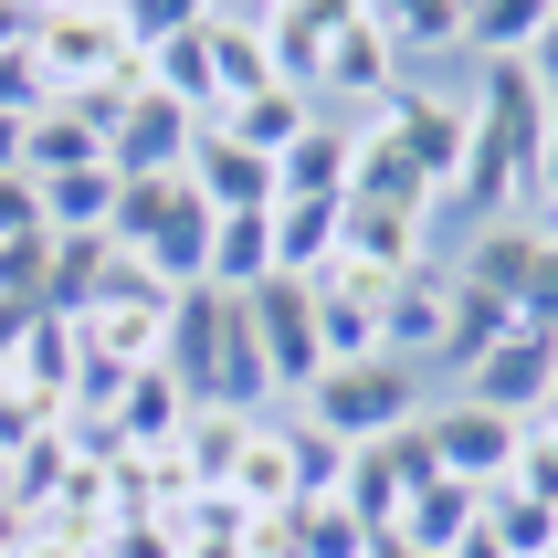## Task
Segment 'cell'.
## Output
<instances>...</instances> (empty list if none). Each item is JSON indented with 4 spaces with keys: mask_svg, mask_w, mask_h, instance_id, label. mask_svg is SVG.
<instances>
[{
    "mask_svg": "<svg viewBox=\"0 0 558 558\" xmlns=\"http://www.w3.org/2000/svg\"><path fill=\"white\" fill-rule=\"evenodd\" d=\"M284 411L316 422L327 442H348V453H369V442H390L411 411H422V369H401L390 348H379V359H338V369H316Z\"/></svg>",
    "mask_w": 558,
    "mask_h": 558,
    "instance_id": "1",
    "label": "cell"
},
{
    "mask_svg": "<svg viewBox=\"0 0 558 558\" xmlns=\"http://www.w3.org/2000/svg\"><path fill=\"white\" fill-rule=\"evenodd\" d=\"M379 126H390V148L433 180V201L453 190V169H464V148H474V95L464 85H422V74H401V95L379 106Z\"/></svg>",
    "mask_w": 558,
    "mask_h": 558,
    "instance_id": "2",
    "label": "cell"
},
{
    "mask_svg": "<svg viewBox=\"0 0 558 558\" xmlns=\"http://www.w3.org/2000/svg\"><path fill=\"white\" fill-rule=\"evenodd\" d=\"M390 95H401V53L379 43V0H338V32H327L316 106H327V117H379Z\"/></svg>",
    "mask_w": 558,
    "mask_h": 558,
    "instance_id": "3",
    "label": "cell"
},
{
    "mask_svg": "<svg viewBox=\"0 0 558 558\" xmlns=\"http://www.w3.org/2000/svg\"><path fill=\"white\" fill-rule=\"evenodd\" d=\"M453 401H485V411H506V422H537V411H558V338L517 327L506 348H485V359L453 379Z\"/></svg>",
    "mask_w": 558,
    "mask_h": 558,
    "instance_id": "4",
    "label": "cell"
},
{
    "mask_svg": "<svg viewBox=\"0 0 558 558\" xmlns=\"http://www.w3.org/2000/svg\"><path fill=\"white\" fill-rule=\"evenodd\" d=\"M106 137H117V106H106V95H43V106L22 117V169L32 180L106 169Z\"/></svg>",
    "mask_w": 558,
    "mask_h": 558,
    "instance_id": "5",
    "label": "cell"
},
{
    "mask_svg": "<svg viewBox=\"0 0 558 558\" xmlns=\"http://www.w3.org/2000/svg\"><path fill=\"white\" fill-rule=\"evenodd\" d=\"M190 137H201V117H190L180 95H126L117 106V137H106V169L117 180H180L190 169Z\"/></svg>",
    "mask_w": 558,
    "mask_h": 558,
    "instance_id": "6",
    "label": "cell"
},
{
    "mask_svg": "<svg viewBox=\"0 0 558 558\" xmlns=\"http://www.w3.org/2000/svg\"><path fill=\"white\" fill-rule=\"evenodd\" d=\"M422 433H433V453H442V474H464V485H506V464H517V433L527 422H506V411H485V401H422Z\"/></svg>",
    "mask_w": 558,
    "mask_h": 558,
    "instance_id": "7",
    "label": "cell"
},
{
    "mask_svg": "<svg viewBox=\"0 0 558 558\" xmlns=\"http://www.w3.org/2000/svg\"><path fill=\"white\" fill-rule=\"evenodd\" d=\"M180 422H190V390H180V379H169V369H126L85 453H169Z\"/></svg>",
    "mask_w": 558,
    "mask_h": 558,
    "instance_id": "8",
    "label": "cell"
},
{
    "mask_svg": "<svg viewBox=\"0 0 558 558\" xmlns=\"http://www.w3.org/2000/svg\"><path fill=\"white\" fill-rule=\"evenodd\" d=\"M243 306H253V338H264V379H275V411H284V401H295V390L316 379V295L275 275V284H253Z\"/></svg>",
    "mask_w": 558,
    "mask_h": 558,
    "instance_id": "9",
    "label": "cell"
},
{
    "mask_svg": "<svg viewBox=\"0 0 558 558\" xmlns=\"http://www.w3.org/2000/svg\"><path fill=\"white\" fill-rule=\"evenodd\" d=\"M201 43H211V117H232V106H253V95H275L264 0H253V11H221V0H201Z\"/></svg>",
    "mask_w": 558,
    "mask_h": 558,
    "instance_id": "10",
    "label": "cell"
},
{
    "mask_svg": "<svg viewBox=\"0 0 558 558\" xmlns=\"http://www.w3.org/2000/svg\"><path fill=\"white\" fill-rule=\"evenodd\" d=\"M348 169H359V117H316L306 137L275 158V201H306V211H348Z\"/></svg>",
    "mask_w": 558,
    "mask_h": 558,
    "instance_id": "11",
    "label": "cell"
},
{
    "mask_svg": "<svg viewBox=\"0 0 558 558\" xmlns=\"http://www.w3.org/2000/svg\"><path fill=\"white\" fill-rule=\"evenodd\" d=\"M211 211H275V158H253L243 137H221L211 117H201V137H190V169H180Z\"/></svg>",
    "mask_w": 558,
    "mask_h": 558,
    "instance_id": "12",
    "label": "cell"
},
{
    "mask_svg": "<svg viewBox=\"0 0 558 558\" xmlns=\"http://www.w3.org/2000/svg\"><path fill=\"white\" fill-rule=\"evenodd\" d=\"M442 338H453V264H422V275H401V295L379 316V348L401 369H422V359H442Z\"/></svg>",
    "mask_w": 558,
    "mask_h": 558,
    "instance_id": "13",
    "label": "cell"
},
{
    "mask_svg": "<svg viewBox=\"0 0 558 558\" xmlns=\"http://www.w3.org/2000/svg\"><path fill=\"white\" fill-rule=\"evenodd\" d=\"M221 496L243 506V517H284V506L306 496V485H295V442H284V411H264V422L243 433V453H232V485H221Z\"/></svg>",
    "mask_w": 558,
    "mask_h": 558,
    "instance_id": "14",
    "label": "cell"
},
{
    "mask_svg": "<svg viewBox=\"0 0 558 558\" xmlns=\"http://www.w3.org/2000/svg\"><path fill=\"white\" fill-rule=\"evenodd\" d=\"M327 32H338V0H264V53H275V85L316 95V74H327Z\"/></svg>",
    "mask_w": 558,
    "mask_h": 558,
    "instance_id": "15",
    "label": "cell"
},
{
    "mask_svg": "<svg viewBox=\"0 0 558 558\" xmlns=\"http://www.w3.org/2000/svg\"><path fill=\"white\" fill-rule=\"evenodd\" d=\"M474 527H485V485H464V474H433V485L390 517V537H411L422 558H453Z\"/></svg>",
    "mask_w": 558,
    "mask_h": 558,
    "instance_id": "16",
    "label": "cell"
},
{
    "mask_svg": "<svg viewBox=\"0 0 558 558\" xmlns=\"http://www.w3.org/2000/svg\"><path fill=\"white\" fill-rule=\"evenodd\" d=\"M264 422V411H221V401H190V422H180V474H190V496H221L232 485V453H243V433Z\"/></svg>",
    "mask_w": 558,
    "mask_h": 558,
    "instance_id": "17",
    "label": "cell"
},
{
    "mask_svg": "<svg viewBox=\"0 0 558 558\" xmlns=\"http://www.w3.org/2000/svg\"><path fill=\"white\" fill-rule=\"evenodd\" d=\"M527 253H537V211H517V221H474L464 253H453V284H474V295H506V306H517Z\"/></svg>",
    "mask_w": 558,
    "mask_h": 558,
    "instance_id": "18",
    "label": "cell"
},
{
    "mask_svg": "<svg viewBox=\"0 0 558 558\" xmlns=\"http://www.w3.org/2000/svg\"><path fill=\"white\" fill-rule=\"evenodd\" d=\"M74 369H85V327H74V316H53V306H32V327H22V359H11V379H22L32 401H53V411H63Z\"/></svg>",
    "mask_w": 558,
    "mask_h": 558,
    "instance_id": "19",
    "label": "cell"
},
{
    "mask_svg": "<svg viewBox=\"0 0 558 558\" xmlns=\"http://www.w3.org/2000/svg\"><path fill=\"white\" fill-rule=\"evenodd\" d=\"M211 295H253V284H275V211H221L211 221Z\"/></svg>",
    "mask_w": 558,
    "mask_h": 558,
    "instance_id": "20",
    "label": "cell"
},
{
    "mask_svg": "<svg viewBox=\"0 0 558 558\" xmlns=\"http://www.w3.org/2000/svg\"><path fill=\"white\" fill-rule=\"evenodd\" d=\"M32 190H43V232H117V201H126L117 169H63V180H32Z\"/></svg>",
    "mask_w": 558,
    "mask_h": 558,
    "instance_id": "21",
    "label": "cell"
},
{
    "mask_svg": "<svg viewBox=\"0 0 558 558\" xmlns=\"http://www.w3.org/2000/svg\"><path fill=\"white\" fill-rule=\"evenodd\" d=\"M327 117V106H316V95H295V85H275V95H253V106H232V117H211L221 137H243L253 158H284L295 148V137H306V126Z\"/></svg>",
    "mask_w": 558,
    "mask_h": 558,
    "instance_id": "22",
    "label": "cell"
},
{
    "mask_svg": "<svg viewBox=\"0 0 558 558\" xmlns=\"http://www.w3.org/2000/svg\"><path fill=\"white\" fill-rule=\"evenodd\" d=\"M106 232H53V253H43V306L53 316H85L95 306V284H106Z\"/></svg>",
    "mask_w": 558,
    "mask_h": 558,
    "instance_id": "23",
    "label": "cell"
},
{
    "mask_svg": "<svg viewBox=\"0 0 558 558\" xmlns=\"http://www.w3.org/2000/svg\"><path fill=\"white\" fill-rule=\"evenodd\" d=\"M327 264H338V211L275 201V275H284V284H316Z\"/></svg>",
    "mask_w": 558,
    "mask_h": 558,
    "instance_id": "24",
    "label": "cell"
},
{
    "mask_svg": "<svg viewBox=\"0 0 558 558\" xmlns=\"http://www.w3.org/2000/svg\"><path fill=\"white\" fill-rule=\"evenodd\" d=\"M379 43H390L401 63H422V53H464V11H453V0H401V11L379 0Z\"/></svg>",
    "mask_w": 558,
    "mask_h": 558,
    "instance_id": "25",
    "label": "cell"
},
{
    "mask_svg": "<svg viewBox=\"0 0 558 558\" xmlns=\"http://www.w3.org/2000/svg\"><path fill=\"white\" fill-rule=\"evenodd\" d=\"M517 338V306H506V295H474V284H453V338H442V369L464 379L474 359H485V348H506Z\"/></svg>",
    "mask_w": 558,
    "mask_h": 558,
    "instance_id": "26",
    "label": "cell"
},
{
    "mask_svg": "<svg viewBox=\"0 0 558 558\" xmlns=\"http://www.w3.org/2000/svg\"><path fill=\"white\" fill-rule=\"evenodd\" d=\"M485 537H496L506 558H548L558 548V506L517 496V485H485Z\"/></svg>",
    "mask_w": 558,
    "mask_h": 558,
    "instance_id": "27",
    "label": "cell"
},
{
    "mask_svg": "<svg viewBox=\"0 0 558 558\" xmlns=\"http://www.w3.org/2000/svg\"><path fill=\"white\" fill-rule=\"evenodd\" d=\"M537 11H548V0H485V11H464V53L474 63H527Z\"/></svg>",
    "mask_w": 558,
    "mask_h": 558,
    "instance_id": "28",
    "label": "cell"
},
{
    "mask_svg": "<svg viewBox=\"0 0 558 558\" xmlns=\"http://www.w3.org/2000/svg\"><path fill=\"white\" fill-rule=\"evenodd\" d=\"M295 517V558H359L379 527H359V506L348 496H306V506H284Z\"/></svg>",
    "mask_w": 558,
    "mask_h": 558,
    "instance_id": "29",
    "label": "cell"
},
{
    "mask_svg": "<svg viewBox=\"0 0 558 558\" xmlns=\"http://www.w3.org/2000/svg\"><path fill=\"white\" fill-rule=\"evenodd\" d=\"M506 485L537 506H558V411H537L527 433H517V464H506Z\"/></svg>",
    "mask_w": 558,
    "mask_h": 558,
    "instance_id": "30",
    "label": "cell"
},
{
    "mask_svg": "<svg viewBox=\"0 0 558 558\" xmlns=\"http://www.w3.org/2000/svg\"><path fill=\"white\" fill-rule=\"evenodd\" d=\"M284 442H295V485H306V496H338V485H348V442H327L316 422H295V411H284ZM306 496H295V506H306Z\"/></svg>",
    "mask_w": 558,
    "mask_h": 558,
    "instance_id": "31",
    "label": "cell"
},
{
    "mask_svg": "<svg viewBox=\"0 0 558 558\" xmlns=\"http://www.w3.org/2000/svg\"><path fill=\"white\" fill-rule=\"evenodd\" d=\"M517 327H537V338H558V243L537 232L527 275H517Z\"/></svg>",
    "mask_w": 558,
    "mask_h": 558,
    "instance_id": "32",
    "label": "cell"
},
{
    "mask_svg": "<svg viewBox=\"0 0 558 558\" xmlns=\"http://www.w3.org/2000/svg\"><path fill=\"white\" fill-rule=\"evenodd\" d=\"M95 558H190V537H180V517H117L95 537Z\"/></svg>",
    "mask_w": 558,
    "mask_h": 558,
    "instance_id": "33",
    "label": "cell"
},
{
    "mask_svg": "<svg viewBox=\"0 0 558 558\" xmlns=\"http://www.w3.org/2000/svg\"><path fill=\"white\" fill-rule=\"evenodd\" d=\"M43 232V190H32V169H11L0 180V243H32Z\"/></svg>",
    "mask_w": 558,
    "mask_h": 558,
    "instance_id": "34",
    "label": "cell"
},
{
    "mask_svg": "<svg viewBox=\"0 0 558 558\" xmlns=\"http://www.w3.org/2000/svg\"><path fill=\"white\" fill-rule=\"evenodd\" d=\"M558 201V106H548V126H537V158H527V211H548Z\"/></svg>",
    "mask_w": 558,
    "mask_h": 558,
    "instance_id": "35",
    "label": "cell"
},
{
    "mask_svg": "<svg viewBox=\"0 0 558 558\" xmlns=\"http://www.w3.org/2000/svg\"><path fill=\"white\" fill-rule=\"evenodd\" d=\"M527 85H537V95L558 106V0L537 11V43H527Z\"/></svg>",
    "mask_w": 558,
    "mask_h": 558,
    "instance_id": "36",
    "label": "cell"
},
{
    "mask_svg": "<svg viewBox=\"0 0 558 558\" xmlns=\"http://www.w3.org/2000/svg\"><path fill=\"white\" fill-rule=\"evenodd\" d=\"M22 558H95L85 537H63V527H22Z\"/></svg>",
    "mask_w": 558,
    "mask_h": 558,
    "instance_id": "37",
    "label": "cell"
},
{
    "mask_svg": "<svg viewBox=\"0 0 558 558\" xmlns=\"http://www.w3.org/2000/svg\"><path fill=\"white\" fill-rule=\"evenodd\" d=\"M359 558H422V548H411V537H390V527H379V537H369V548H359Z\"/></svg>",
    "mask_w": 558,
    "mask_h": 558,
    "instance_id": "38",
    "label": "cell"
},
{
    "mask_svg": "<svg viewBox=\"0 0 558 558\" xmlns=\"http://www.w3.org/2000/svg\"><path fill=\"white\" fill-rule=\"evenodd\" d=\"M0 558H22V517L11 506H0Z\"/></svg>",
    "mask_w": 558,
    "mask_h": 558,
    "instance_id": "39",
    "label": "cell"
},
{
    "mask_svg": "<svg viewBox=\"0 0 558 558\" xmlns=\"http://www.w3.org/2000/svg\"><path fill=\"white\" fill-rule=\"evenodd\" d=\"M453 558H506V548H496V537H485V527H474V537H464V548H453Z\"/></svg>",
    "mask_w": 558,
    "mask_h": 558,
    "instance_id": "40",
    "label": "cell"
},
{
    "mask_svg": "<svg viewBox=\"0 0 558 558\" xmlns=\"http://www.w3.org/2000/svg\"><path fill=\"white\" fill-rule=\"evenodd\" d=\"M22 22H32V11H0V53H11V43H22Z\"/></svg>",
    "mask_w": 558,
    "mask_h": 558,
    "instance_id": "41",
    "label": "cell"
},
{
    "mask_svg": "<svg viewBox=\"0 0 558 558\" xmlns=\"http://www.w3.org/2000/svg\"><path fill=\"white\" fill-rule=\"evenodd\" d=\"M537 232H548V243H558V201H548V211H537Z\"/></svg>",
    "mask_w": 558,
    "mask_h": 558,
    "instance_id": "42",
    "label": "cell"
},
{
    "mask_svg": "<svg viewBox=\"0 0 558 558\" xmlns=\"http://www.w3.org/2000/svg\"><path fill=\"white\" fill-rule=\"evenodd\" d=\"M0 474H11V453H0Z\"/></svg>",
    "mask_w": 558,
    "mask_h": 558,
    "instance_id": "43",
    "label": "cell"
},
{
    "mask_svg": "<svg viewBox=\"0 0 558 558\" xmlns=\"http://www.w3.org/2000/svg\"><path fill=\"white\" fill-rule=\"evenodd\" d=\"M548 558H558V548H548Z\"/></svg>",
    "mask_w": 558,
    "mask_h": 558,
    "instance_id": "44",
    "label": "cell"
}]
</instances>
